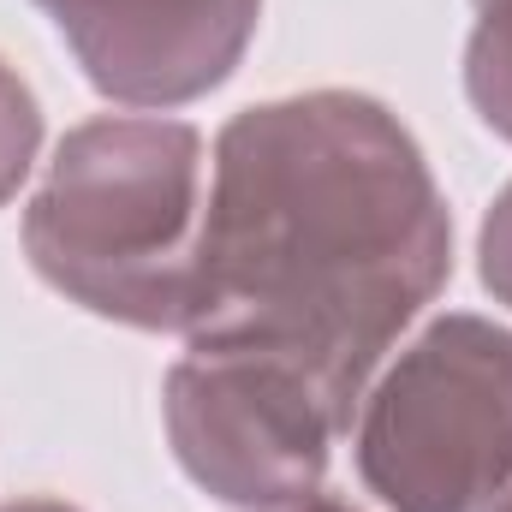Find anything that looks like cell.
Segmentation results:
<instances>
[{"instance_id": "6da1fadb", "label": "cell", "mask_w": 512, "mask_h": 512, "mask_svg": "<svg viewBox=\"0 0 512 512\" xmlns=\"http://www.w3.org/2000/svg\"><path fill=\"white\" fill-rule=\"evenodd\" d=\"M447 274L453 215L399 114L358 90L280 96L215 137L179 340L298 370L352 429Z\"/></svg>"}, {"instance_id": "7a4b0ae2", "label": "cell", "mask_w": 512, "mask_h": 512, "mask_svg": "<svg viewBox=\"0 0 512 512\" xmlns=\"http://www.w3.org/2000/svg\"><path fill=\"white\" fill-rule=\"evenodd\" d=\"M203 197L197 126L161 114L84 120L60 137L24 203V256L60 298L102 322L185 334Z\"/></svg>"}, {"instance_id": "3957f363", "label": "cell", "mask_w": 512, "mask_h": 512, "mask_svg": "<svg viewBox=\"0 0 512 512\" xmlns=\"http://www.w3.org/2000/svg\"><path fill=\"white\" fill-rule=\"evenodd\" d=\"M352 459L387 512H489L512 489V328L435 316L364 387Z\"/></svg>"}, {"instance_id": "277c9868", "label": "cell", "mask_w": 512, "mask_h": 512, "mask_svg": "<svg viewBox=\"0 0 512 512\" xmlns=\"http://www.w3.org/2000/svg\"><path fill=\"white\" fill-rule=\"evenodd\" d=\"M161 423L179 471L233 512L316 495L346 429L298 370L239 352H185L161 382Z\"/></svg>"}, {"instance_id": "5b68a950", "label": "cell", "mask_w": 512, "mask_h": 512, "mask_svg": "<svg viewBox=\"0 0 512 512\" xmlns=\"http://www.w3.org/2000/svg\"><path fill=\"white\" fill-rule=\"evenodd\" d=\"M96 96L185 108L221 90L256 42L262 0H36Z\"/></svg>"}, {"instance_id": "8992f818", "label": "cell", "mask_w": 512, "mask_h": 512, "mask_svg": "<svg viewBox=\"0 0 512 512\" xmlns=\"http://www.w3.org/2000/svg\"><path fill=\"white\" fill-rule=\"evenodd\" d=\"M477 24L465 42V96L477 120L512 143V0H471Z\"/></svg>"}, {"instance_id": "52a82bcc", "label": "cell", "mask_w": 512, "mask_h": 512, "mask_svg": "<svg viewBox=\"0 0 512 512\" xmlns=\"http://www.w3.org/2000/svg\"><path fill=\"white\" fill-rule=\"evenodd\" d=\"M36 149H42V108H36V90L18 78L12 60H0V209H6V203L18 197V185L30 179Z\"/></svg>"}, {"instance_id": "ba28073f", "label": "cell", "mask_w": 512, "mask_h": 512, "mask_svg": "<svg viewBox=\"0 0 512 512\" xmlns=\"http://www.w3.org/2000/svg\"><path fill=\"white\" fill-rule=\"evenodd\" d=\"M477 274L495 292V304L512 310V179L501 185V197L489 203V215L477 227Z\"/></svg>"}, {"instance_id": "9c48e42d", "label": "cell", "mask_w": 512, "mask_h": 512, "mask_svg": "<svg viewBox=\"0 0 512 512\" xmlns=\"http://www.w3.org/2000/svg\"><path fill=\"white\" fill-rule=\"evenodd\" d=\"M262 512H352L346 501H328V495H304V501H286V507H262Z\"/></svg>"}, {"instance_id": "30bf717a", "label": "cell", "mask_w": 512, "mask_h": 512, "mask_svg": "<svg viewBox=\"0 0 512 512\" xmlns=\"http://www.w3.org/2000/svg\"><path fill=\"white\" fill-rule=\"evenodd\" d=\"M0 512H78V507H66V501H54V495H24V501H6Z\"/></svg>"}, {"instance_id": "8fae6325", "label": "cell", "mask_w": 512, "mask_h": 512, "mask_svg": "<svg viewBox=\"0 0 512 512\" xmlns=\"http://www.w3.org/2000/svg\"><path fill=\"white\" fill-rule=\"evenodd\" d=\"M489 512H512V489H507V495H501V501H495Z\"/></svg>"}]
</instances>
